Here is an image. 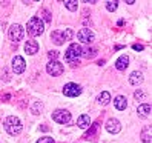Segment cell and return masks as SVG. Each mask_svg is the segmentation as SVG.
Here are the masks:
<instances>
[{
	"instance_id": "obj_1",
	"label": "cell",
	"mask_w": 152,
	"mask_h": 143,
	"mask_svg": "<svg viewBox=\"0 0 152 143\" xmlns=\"http://www.w3.org/2000/svg\"><path fill=\"white\" fill-rule=\"evenodd\" d=\"M82 56V48H80V45L77 43H72V45H69V48L66 51V54H65V60L69 62L72 66H77L80 62H78V57Z\"/></svg>"
},
{
	"instance_id": "obj_2",
	"label": "cell",
	"mask_w": 152,
	"mask_h": 143,
	"mask_svg": "<svg viewBox=\"0 0 152 143\" xmlns=\"http://www.w3.org/2000/svg\"><path fill=\"white\" fill-rule=\"evenodd\" d=\"M3 126H5L8 134H11V136H17V134L22 131V122L17 119L15 115H10V117L5 119Z\"/></svg>"
},
{
	"instance_id": "obj_3",
	"label": "cell",
	"mask_w": 152,
	"mask_h": 143,
	"mask_svg": "<svg viewBox=\"0 0 152 143\" xmlns=\"http://www.w3.org/2000/svg\"><path fill=\"white\" fill-rule=\"evenodd\" d=\"M26 31H28L29 35L35 37V35H40L43 31H45V25H43V20L40 17H32V19L28 22L26 25Z\"/></svg>"
},
{
	"instance_id": "obj_4",
	"label": "cell",
	"mask_w": 152,
	"mask_h": 143,
	"mask_svg": "<svg viewBox=\"0 0 152 143\" xmlns=\"http://www.w3.org/2000/svg\"><path fill=\"white\" fill-rule=\"evenodd\" d=\"M46 73L52 77H57L60 74H63V65L57 60H51L49 63L46 65Z\"/></svg>"
},
{
	"instance_id": "obj_5",
	"label": "cell",
	"mask_w": 152,
	"mask_h": 143,
	"mask_svg": "<svg viewBox=\"0 0 152 143\" xmlns=\"http://www.w3.org/2000/svg\"><path fill=\"white\" fill-rule=\"evenodd\" d=\"M63 94L66 97H77L82 94V86L77 83H66L63 86Z\"/></svg>"
},
{
	"instance_id": "obj_6",
	"label": "cell",
	"mask_w": 152,
	"mask_h": 143,
	"mask_svg": "<svg viewBox=\"0 0 152 143\" xmlns=\"http://www.w3.org/2000/svg\"><path fill=\"white\" fill-rule=\"evenodd\" d=\"M52 119H54L57 123L65 125V123H69L71 122V114L66 109H57V111L52 112Z\"/></svg>"
},
{
	"instance_id": "obj_7",
	"label": "cell",
	"mask_w": 152,
	"mask_h": 143,
	"mask_svg": "<svg viewBox=\"0 0 152 143\" xmlns=\"http://www.w3.org/2000/svg\"><path fill=\"white\" fill-rule=\"evenodd\" d=\"M77 39L82 42V43H92L94 42V34L89 28H82L78 32H77Z\"/></svg>"
},
{
	"instance_id": "obj_8",
	"label": "cell",
	"mask_w": 152,
	"mask_h": 143,
	"mask_svg": "<svg viewBox=\"0 0 152 143\" xmlns=\"http://www.w3.org/2000/svg\"><path fill=\"white\" fill-rule=\"evenodd\" d=\"M22 37H23V28L20 25H12L10 28V39L17 43L19 40H22Z\"/></svg>"
},
{
	"instance_id": "obj_9",
	"label": "cell",
	"mask_w": 152,
	"mask_h": 143,
	"mask_svg": "<svg viewBox=\"0 0 152 143\" xmlns=\"http://www.w3.org/2000/svg\"><path fill=\"white\" fill-rule=\"evenodd\" d=\"M25 68H26V63H25L23 57L15 56V57L12 59V69H14V73H15V74H22L23 71H25Z\"/></svg>"
},
{
	"instance_id": "obj_10",
	"label": "cell",
	"mask_w": 152,
	"mask_h": 143,
	"mask_svg": "<svg viewBox=\"0 0 152 143\" xmlns=\"http://www.w3.org/2000/svg\"><path fill=\"white\" fill-rule=\"evenodd\" d=\"M106 129H108V132H111V134H117L121 129V125L117 119H109L108 122H106Z\"/></svg>"
},
{
	"instance_id": "obj_11",
	"label": "cell",
	"mask_w": 152,
	"mask_h": 143,
	"mask_svg": "<svg viewBox=\"0 0 152 143\" xmlns=\"http://www.w3.org/2000/svg\"><path fill=\"white\" fill-rule=\"evenodd\" d=\"M25 51L28 52L29 56H34L35 52L39 51V43L35 42V40H28L25 43Z\"/></svg>"
},
{
	"instance_id": "obj_12",
	"label": "cell",
	"mask_w": 152,
	"mask_h": 143,
	"mask_svg": "<svg viewBox=\"0 0 152 143\" xmlns=\"http://www.w3.org/2000/svg\"><path fill=\"white\" fill-rule=\"evenodd\" d=\"M128 63H129V57L123 54L117 59V62H115V68H117L118 71H124L128 68Z\"/></svg>"
},
{
	"instance_id": "obj_13",
	"label": "cell",
	"mask_w": 152,
	"mask_h": 143,
	"mask_svg": "<svg viewBox=\"0 0 152 143\" xmlns=\"http://www.w3.org/2000/svg\"><path fill=\"white\" fill-rule=\"evenodd\" d=\"M89 125H91V119H89V115H86V114H82V115L77 119V126H78V128L88 129Z\"/></svg>"
},
{
	"instance_id": "obj_14",
	"label": "cell",
	"mask_w": 152,
	"mask_h": 143,
	"mask_svg": "<svg viewBox=\"0 0 152 143\" xmlns=\"http://www.w3.org/2000/svg\"><path fill=\"white\" fill-rule=\"evenodd\" d=\"M114 105H115V108H117L118 111L126 109V106H128V100H126V97H123V95L115 97V99H114Z\"/></svg>"
},
{
	"instance_id": "obj_15",
	"label": "cell",
	"mask_w": 152,
	"mask_h": 143,
	"mask_svg": "<svg viewBox=\"0 0 152 143\" xmlns=\"http://www.w3.org/2000/svg\"><path fill=\"white\" fill-rule=\"evenodd\" d=\"M137 112H138V115H140L141 119L149 117V114H151V105H149V103H141V105L138 106Z\"/></svg>"
},
{
	"instance_id": "obj_16",
	"label": "cell",
	"mask_w": 152,
	"mask_h": 143,
	"mask_svg": "<svg viewBox=\"0 0 152 143\" xmlns=\"http://www.w3.org/2000/svg\"><path fill=\"white\" fill-rule=\"evenodd\" d=\"M143 82V74L138 73V71H134V73L129 76V83L131 85H140Z\"/></svg>"
},
{
	"instance_id": "obj_17",
	"label": "cell",
	"mask_w": 152,
	"mask_h": 143,
	"mask_svg": "<svg viewBox=\"0 0 152 143\" xmlns=\"http://www.w3.org/2000/svg\"><path fill=\"white\" fill-rule=\"evenodd\" d=\"M97 102L100 103V105H108L111 102V94L108 91L100 92V94H98V97H97Z\"/></svg>"
},
{
	"instance_id": "obj_18",
	"label": "cell",
	"mask_w": 152,
	"mask_h": 143,
	"mask_svg": "<svg viewBox=\"0 0 152 143\" xmlns=\"http://www.w3.org/2000/svg\"><path fill=\"white\" fill-rule=\"evenodd\" d=\"M152 132H151V128L149 126H145L141 131V140L143 143H152Z\"/></svg>"
},
{
	"instance_id": "obj_19",
	"label": "cell",
	"mask_w": 152,
	"mask_h": 143,
	"mask_svg": "<svg viewBox=\"0 0 152 143\" xmlns=\"http://www.w3.org/2000/svg\"><path fill=\"white\" fill-rule=\"evenodd\" d=\"M51 39H52V42H54L56 45H58V46L65 43L63 35H61V32H60V31H54V32H52V34H51Z\"/></svg>"
},
{
	"instance_id": "obj_20",
	"label": "cell",
	"mask_w": 152,
	"mask_h": 143,
	"mask_svg": "<svg viewBox=\"0 0 152 143\" xmlns=\"http://www.w3.org/2000/svg\"><path fill=\"white\" fill-rule=\"evenodd\" d=\"M95 49L94 48H86V49H82V56L83 57H86V59H92L94 56H95Z\"/></svg>"
},
{
	"instance_id": "obj_21",
	"label": "cell",
	"mask_w": 152,
	"mask_h": 143,
	"mask_svg": "<svg viewBox=\"0 0 152 143\" xmlns=\"http://www.w3.org/2000/svg\"><path fill=\"white\" fill-rule=\"evenodd\" d=\"M97 129H98V123H94L92 126H91V129H89V131L85 134V139H91V137H94V136H95V132H97Z\"/></svg>"
},
{
	"instance_id": "obj_22",
	"label": "cell",
	"mask_w": 152,
	"mask_h": 143,
	"mask_svg": "<svg viewBox=\"0 0 152 143\" xmlns=\"http://www.w3.org/2000/svg\"><path fill=\"white\" fill-rule=\"evenodd\" d=\"M65 6L68 8L69 11H75L77 6H78V3L75 2V0H66V2H65Z\"/></svg>"
},
{
	"instance_id": "obj_23",
	"label": "cell",
	"mask_w": 152,
	"mask_h": 143,
	"mask_svg": "<svg viewBox=\"0 0 152 143\" xmlns=\"http://www.w3.org/2000/svg\"><path fill=\"white\" fill-rule=\"evenodd\" d=\"M72 29H71V28H66L63 32H61V35H63V40L65 42H68V40H71V39H72Z\"/></svg>"
},
{
	"instance_id": "obj_24",
	"label": "cell",
	"mask_w": 152,
	"mask_h": 143,
	"mask_svg": "<svg viewBox=\"0 0 152 143\" xmlns=\"http://www.w3.org/2000/svg\"><path fill=\"white\" fill-rule=\"evenodd\" d=\"M117 2H106V10L108 11H115L117 10Z\"/></svg>"
},
{
	"instance_id": "obj_25",
	"label": "cell",
	"mask_w": 152,
	"mask_h": 143,
	"mask_svg": "<svg viewBox=\"0 0 152 143\" xmlns=\"http://www.w3.org/2000/svg\"><path fill=\"white\" fill-rule=\"evenodd\" d=\"M37 143H54V140H52L51 137H42L37 140Z\"/></svg>"
},
{
	"instance_id": "obj_26",
	"label": "cell",
	"mask_w": 152,
	"mask_h": 143,
	"mask_svg": "<svg viewBox=\"0 0 152 143\" xmlns=\"http://www.w3.org/2000/svg\"><path fill=\"white\" fill-rule=\"evenodd\" d=\"M39 109L42 111V109H43V106H42V103H39V102H37V103L34 105V108H32V112H34V114H37V111H39Z\"/></svg>"
},
{
	"instance_id": "obj_27",
	"label": "cell",
	"mask_w": 152,
	"mask_h": 143,
	"mask_svg": "<svg viewBox=\"0 0 152 143\" xmlns=\"http://www.w3.org/2000/svg\"><path fill=\"white\" fill-rule=\"evenodd\" d=\"M134 95H135V99H143V97H145V92H143V91H135V94H134Z\"/></svg>"
},
{
	"instance_id": "obj_28",
	"label": "cell",
	"mask_w": 152,
	"mask_h": 143,
	"mask_svg": "<svg viewBox=\"0 0 152 143\" xmlns=\"http://www.w3.org/2000/svg\"><path fill=\"white\" fill-rule=\"evenodd\" d=\"M49 57H51L52 60H56V59L58 57V52H57V51H49Z\"/></svg>"
},
{
	"instance_id": "obj_29",
	"label": "cell",
	"mask_w": 152,
	"mask_h": 143,
	"mask_svg": "<svg viewBox=\"0 0 152 143\" xmlns=\"http://www.w3.org/2000/svg\"><path fill=\"white\" fill-rule=\"evenodd\" d=\"M42 12L45 14V20H46V22H49V20H51V17H49V12H48L46 10H43Z\"/></svg>"
},
{
	"instance_id": "obj_30",
	"label": "cell",
	"mask_w": 152,
	"mask_h": 143,
	"mask_svg": "<svg viewBox=\"0 0 152 143\" xmlns=\"http://www.w3.org/2000/svg\"><path fill=\"white\" fill-rule=\"evenodd\" d=\"M132 48L135 49V51H141V49H143V46H141V45H134Z\"/></svg>"
}]
</instances>
